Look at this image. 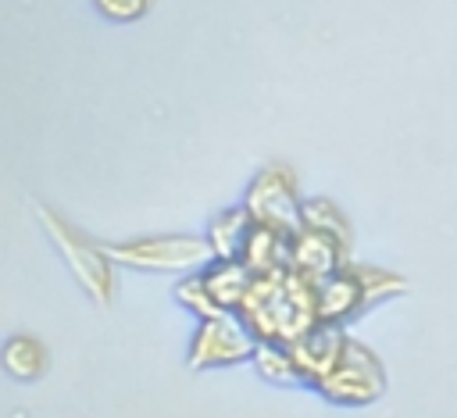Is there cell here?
Listing matches in <instances>:
<instances>
[{
  "mask_svg": "<svg viewBox=\"0 0 457 418\" xmlns=\"http://www.w3.org/2000/svg\"><path fill=\"white\" fill-rule=\"evenodd\" d=\"M39 218H43V225L50 229V236H54L57 250L64 254V261L71 264V272L79 275V282H82L96 300H111V268H107L104 254H100L96 247H89V243H86L68 222H61L50 207H39Z\"/></svg>",
  "mask_w": 457,
  "mask_h": 418,
  "instance_id": "obj_1",
  "label": "cell"
},
{
  "mask_svg": "<svg viewBox=\"0 0 457 418\" xmlns=\"http://www.w3.org/2000/svg\"><path fill=\"white\" fill-rule=\"evenodd\" d=\"M114 257L139 268H189L207 257V247L193 239H143L132 247H118Z\"/></svg>",
  "mask_w": 457,
  "mask_h": 418,
  "instance_id": "obj_2",
  "label": "cell"
},
{
  "mask_svg": "<svg viewBox=\"0 0 457 418\" xmlns=\"http://www.w3.org/2000/svg\"><path fill=\"white\" fill-rule=\"evenodd\" d=\"M100 4L107 7V14H118V18H129L143 7V0H100Z\"/></svg>",
  "mask_w": 457,
  "mask_h": 418,
  "instance_id": "obj_3",
  "label": "cell"
}]
</instances>
